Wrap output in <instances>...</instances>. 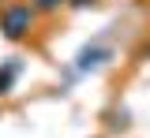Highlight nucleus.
I'll use <instances>...</instances> for the list:
<instances>
[{
    "label": "nucleus",
    "mask_w": 150,
    "mask_h": 138,
    "mask_svg": "<svg viewBox=\"0 0 150 138\" xmlns=\"http://www.w3.org/2000/svg\"><path fill=\"white\" fill-rule=\"evenodd\" d=\"M23 22H26V15H23V11L8 15V34H11V38H19V34H23Z\"/></svg>",
    "instance_id": "1"
}]
</instances>
